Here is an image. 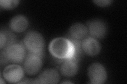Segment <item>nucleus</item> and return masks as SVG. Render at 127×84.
<instances>
[{
  "label": "nucleus",
  "instance_id": "7ed1b4c3",
  "mask_svg": "<svg viewBox=\"0 0 127 84\" xmlns=\"http://www.w3.org/2000/svg\"><path fill=\"white\" fill-rule=\"evenodd\" d=\"M26 49L23 43L12 44L4 49L10 62L20 64L23 62L26 56Z\"/></svg>",
  "mask_w": 127,
  "mask_h": 84
},
{
  "label": "nucleus",
  "instance_id": "6e6552de",
  "mask_svg": "<svg viewBox=\"0 0 127 84\" xmlns=\"http://www.w3.org/2000/svg\"><path fill=\"white\" fill-rule=\"evenodd\" d=\"M83 51L90 56L97 55L101 51V46L97 39L91 36H87L82 41Z\"/></svg>",
  "mask_w": 127,
  "mask_h": 84
},
{
  "label": "nucleus",
  "instance_id": "4468645a",
  "mask_svg": "<svg viewBox=\"0 0 127 84\" xmlns=\"http://www.w3.org/2000/svg\"><path fill=\"white\" fill-rule=\"evenodd\" d=\"M20 1L18 0H1L0 6L5 10H12L17 7Z\"/></svg>",
  "mask_w": 127,
  "mask_h": 84
},
{
  "label": "nucleus",
  "instance_id": "39448f33",
  "mask_svg": "<svg viewBox=\"0 0 127 84\" xmlns=\"http://www.w3.org/2000/svg\"><path fill=\"white\" fill-rule=\"evenodd\" d=\"M87 75L91 83L95 84L104 83L108 77L105 68L99 63L91 64L87 69Z\"/></svg>",
  "mask_w": 127,
  "mask_h": 84
},
{
  "label": "nucleus",
  "instance_id": "0eeeda50",
  "mask_svg": "<svg viewBox=\"0 0 127 84\" xmlns=\"http://www.w3.org/2000/svg\"><path fill=\"white\" fill-rule=\"evenodd\" d=\"M25 70L20 65L17 64L9 65L2 71V76L5 81L10 83H18L22 79Z\"/></svg>",
  "mask_w": 127,
  "mask_h": 84
},
{
  "label": "nucleus",
  "instance_id": "a211bd4d",
  "mask_svg": "<svg viewBox=\"0 0 127 84\" xmlns=\"http://www.w3.org/2000/svg\"><path fill=\"white\" fill-rule=\"evenodd\" d=\"M4 79H3V78L1 77V79H0V81H1V84H5V82H4Z\"/></svg>",
  "mask_w": 127,
  "mask_h": 84
},
{
  "label": "nucleus",
  "instance_id": "423d86ee",
  "mask_svg": "<svg viewBox=\"0 0 127 84\" xmlns=\"http://www.w3.org/2000/svg\"><path fill=\"white\" fill-rule=\"evenodd\" d=\"M86 26L90 36L96 39L103 38L108 32L106 23L99 18L92 19L87 21Z\"/></svg>",
  "mask_w": 127,
  "mask_h": 84
},
{
  "label": "nucleus",
  "instance_id": "f03ea898",
  "mask_svg": "<svg viewBox=\"0 0 127 84\" xmlns=\"http://www.w3.org/2000/svg\"><path fill=\"white\" fill-rule=\"evenodd\" d=\"M23 44L28 53L43 56L45 41L43 36L38 32L31 31L28 32L24 37Z\"/></svg>",
  "mask_w": 127,
  "mask_h": 84
},
{
  "label": "nucleus",
  "instance_id": "f3484780",
  "mask_svg": "<svg viewBox=\"0 0 127 84\" xmlns=\"http://www.w3.org/2000/svg\"><path fill=\"white\" fill-rule=\"evenodd\" d=\"M0 61H1V65H5L7 64L8 62H10L9 59H8L6 55L5 54V51L4 50L1 51V59H0Z\"/></svg>",
  "mask_w": 127,
  "mask_h": 84
},
{
  "label": "nucleus",
  "instance_id": "9b49d317",
  "mask_svg": "<svg viewBox=\"0 0 127 84\" xmlns=\"http://www.w3.org/2000/svg\"><path fill=\"white\" fill-rule=\"evenodd\" d=\"M27 18L23 15H17L12 18L9 23V27L12 31L16 33H21L28 26Z\"/></svg>",
  "mask_w": 127,
  "mask_h": 84
},
{
  "label": "nucleus",
  "instance_id": "f8f14e48",
  "mask_svg": "<svg viewBox=\"0 0 127 84\" xmlns=\"http://www.w3.org/2000/svg\"><path fill=\"white\" fill-rule=\"evenodd\" d=\"M37 79L40 84H57L60 80V75L56 70L49 68L43 71Z\"/></svg>",
  "mask_w": 127,
  "mask_h": 84
},
{
  "label": "nucleus",
  "instance_id": "9d476101",
  "mask_svg": "<svg viewBox=\"0 0 127 84\" xmlns=\"http://www.w3.org/2000/svg\"><path fill=\"white\" fill-rule=\"evenodd\" d=\"M68 33V38L82 41L87 36L89 32L86 25L81 23H76L71 25Z\"/></svg>",
  "mask_w": 127,
  "mask_h": 84
},
{
  "label": "nucleus",
  "instance_id": "ddd939ff",
  "mask_svg": "<svg viewBox=\"0 0 127 84\" xmlns=\"http://www.w3.org/2000/svg\"><path fill=\"white\" fill-rule=\"evenodd\" d=\"M67 38H68L70 40L71 43H73L74 46V55L73 57L71 59L78 63L79 60L81 59L82 56L83 51L82 47V41H79V40L77 39H74L68 37Z\"/></svg>",
  "mask_w": 127,
  "mask_h": 84
},
{
  "label": "nucleus",
  "instance_id": "20e7f679",
  "mask_svg": "<svg viewBox=\"0 0 127 84\" xmlns=\"http://www.w3.org/2000/svg\"><path fill=\"white\" fill-rule=\"evenodd\" d=\"M43 56L38 54L28 53L23 61V69L29 75H34L41 70Z\"/></svg>",
  "mask_w": 127,
  "mask_h": 84
},
{
  "label": "nucleus",
  "instance_id": "2eb2a0df",
  "mask_svg": "<svg viewBox=\"0 0 127 84\" xmlns=\"http://www.w3.org/2000/svg\"><path fill=\"white\" fill-rule=\"evenodd\" d=\"M7 43V37L5 33V32H3L2 31L0 32V48L2 50L4 49Z\"/></svg>",
  "mask_w": 127,
  "mask_h": 84
},
{
  "label": "nucleus",
  "instance_id": "6ab92c4d",
  "mask_svg": "<svg viewBox=\"0 0 127 84\" xmlns=\"http://www.w3.org/2000/svg\"><path fill=\"white\" fill-rule=\"evenodd\" d=\"M62 84H67V83H68V84H71V83H71V82H67V81H65V82H62Z\"/></svg>",
  "mask_w": 127,
  "mask_h": 84
},
{
  "label": "nucleus",
  "instance_id": "1a4fd4ad",
  "mask_svg": "<svg viewBox=\"0 0 127 84\" xmlns=\"http://www.w3.org/2000/svg\"><path fill=\"white\" fill-rule=\"evenodd\" d=\"M78 70V62L71 59L61 61L60 71L62 75L66 77H72L76 75Z\"/></svg>",
  "mask_w": 127,
  "mask_h": 84
},
{
  "label": "nucleus",
  "instance_id": "f257e3e1",
  "mask_svg": "<svg viewBox=\"0 0 127 84\" xmlns=\"http://www.w3.org/2000/svg\"><path fill=\"white\" fill-rule=\"evenodd\" d=\"M49 50L55 58L60 62L73 57L74 46L70 40L66 37H57L51 41Z\"/></svg>",
  "mask_w": 127,
  "mask_h": 84
},
{
  "label": "nucleus",
  "instance_id": "dca6fc26",
  "mask_svg": "<svg viewBox=\"0 0 127 84\" xmlns=\"http://www.w3.org/2000/svg\"><path fill=\"white\" fill-rule=\"evenodd\" d=\"M93 2L97 6L105 7L111 5L113 1H111V0H95V1H93Z\"/></svg>",
  "mask_w": 127,
  "mask_h": 84
}]
</instances>
